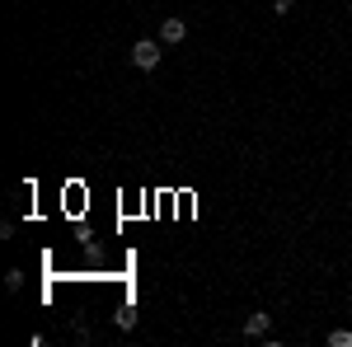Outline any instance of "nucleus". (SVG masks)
<instances>
[{
	"label": "nucleus",
	"instance_id": "f257e3e1",
	"mask_svg": "<svg viewBox=\"0 0 352 347\" xmlns=\"http://www.w3.org/2000/svg\"><path fill=\"white\" fill-rule=\"evenodd\" d=\"M160 56H164L160 38H141V43L132 47V66H136V71H155V66H160Z\"/></svg>",
	"mask_w": 352,
	"mask_h": 347
},
{
	"label": "nucleus",
	"instance_id": "f03ea898",
	"mask_svg": "<svg viewBox=\"0 0 352 347\" xmlns=\"http://www.w3.org/2000/svg\"><path fill=\"white\" fill-rule=\"evenodd\" d=\"M184 38H188V24H184L179 14H169V19L160 24V43H164V47H174V43H184Z\"/></svg>",
	"mask_w": 352,
	"mask_h": 347
},
{
	"label": "nucleus",
	"instance_id": "7ed1b4c3",
	"mask_svg": "<svg viewBox=\"0 0 352 347\" xmlns=\"http://www.w3.org/2000/svg\"><path fill=\"white\" fill-rule=\"evenodd\" d=\"M268 328H272V320L263 310H254V315L244 320V338H268Z\"/></svg>",
	"mask_w": 352,
	"mask_h": 347
},
{
	"label": "nucleus",
	"instance_id": "20e7f679",
	"mask_svg": "<svg viewBox=\"0 0 352 347\" xmlns=\"http://www.w3.org/2000/svg\"><path fill=\"white\" fill-rule=\"evenodd\" d=\"M329 347H352V333L348 328H333V333H329Z\"/></svg>",
	"mask_w": 352,
	"mask_h": 347
},
{
	"label": "nucleus",
	"instance_id": "39448f33",
	"mask_svg": "<svg viewBox=\"0 0 352 347\" xmlns=\"http://www.w3.org/2000/svg\"><path fill=\"white\" fill-rule=\"evenodd\" d=\"M272 14H292V0H272Z\"/></svg>",
	"mask_w": 352,
	"mask_h": 347
}]
</instances>
